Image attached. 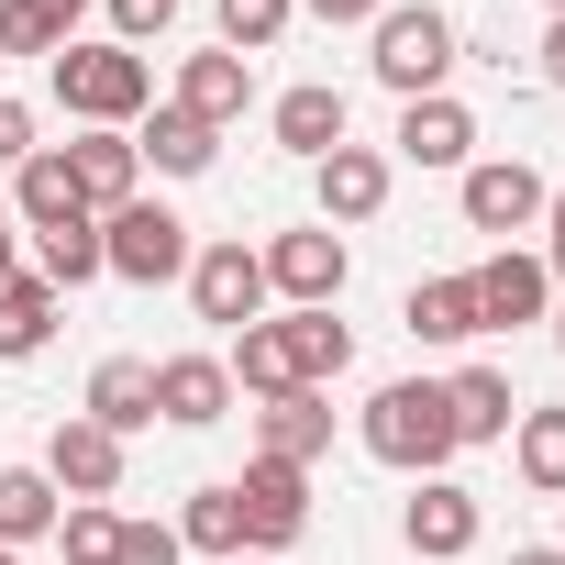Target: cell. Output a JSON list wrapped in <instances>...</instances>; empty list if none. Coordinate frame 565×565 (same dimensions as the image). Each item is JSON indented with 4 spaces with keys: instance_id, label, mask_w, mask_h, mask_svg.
Here are the masks:
<instances>
[{
    "instance_id": "3",
    "label": "cell",
    "mask_w": 565,
    "mask_h": 565,
    "mask_svg": "<svg viewBox=\"0 0 565 565\" xmlns=\"http://www.w3.org/2000/svg\"><path fill=\"white\" fill-rule=\"evenodd\" d=\"M455 56H466V34H455L444 0H388V12L366 23V67H377V89H399V100H433V89L455 78Z\"/></svg>"
},
{
    "instance_id": "33",
    "label": "cell",
    "mask_w": 565,
    "mask_h": 565,
    "mask_svg": "<svg viewBox=\"0 0 565 565\" xmlns=\"http://www.w3.org/2000/svg\"><path fill=\"white\" fill-rule=\"evenodd\" d=\"M100 12H111V45H156V34H178V0H100Z\"/></svg>"
},
{
    "instance_id": "25",
    "label": "cell",
    "mask_w": 565,
    "mask_h": 565,
    "mask_svg": "<svg viewBox=\"0 0 565 565\" xmlns=\"http://www.w3.org/2000/svg\"><path fill=\"white\" fill-rule=\"evenodd\" d=\"M510 477L532 499H565V411H521L510 422Z\"/></svg>"
},
{
    "instance_id": "8",
    "label": "cell",
    "mask_w": 565,
    "mask_h": 565,
    "mask_svg": "<svg viewBox=\"0 0 565 565\" xmlns=\"http://www.w3.org/2000/svg\"><path fill=\"white\" fill-rule=\"evenodd\" d=\"M189 311H200V322H222V333L266 322V266H255V244H244V233H222V244H200V255H189Z\"/></svg>"
},
{
    "instance_id": "4",
    "label": "cell",
    "mask_w": 565,
    "mask_h": 565,
    "mask_svg": "<svg viewBox=\"0 0 565 565\" xmlns=\"http://www.w3.org/2000/svg\"><path fill=\"white\" fill-rule=\"evenodd\" d=\"M189 222L167 200H122L100 211V277H122V289H167V277H189Z\"/></svg>"
},
{
    "instance_id": "23",
    "label": "cell",
    "mask_w": 565,
    "mask_h": 565,
    "mask_svg": "<svg viewBox=\"0 0 565 565\" xmlns=\"http://www.w3.org/2000/svg\"><path fill=\"white\" fill-rule=\"evenodd\" d=\"M444 411H455V444H510V422H521V399H510L499 366H455L444 377Z\"/></svg>"
},
{
    "instance_id": "39",
    "label": "cell",
    "mask_w": 565,
    "mask_h": 565,
    "mask_svg": "<svg viewBox=\"0 0 565 565\" xmlns=\"http://www.w3.org/2000/svg\"><path fill=\"white\" fill-rule=\"evenodd\" d=\"M543 89H565V23H543Z\"/></svg>"
},
{
    "instance_id": "37",
    "label": "cell",
    "mask_w": 565,
    "mask_h": 565,
    "mask_svg": "<svg viewBox=\"0 0 565 565\" xmlns=\"http://www.w3.org/2000/svg\"><path fill=\"white\" fill-rule=\"evenodd\" d=\"M300 12H311V23H377L388 0H300Z\"/></svg>"
},
{
    "instance_id": "6",
    "label": "cell",
    "mask_w": 565,
    "mask_h": 565,
    "mask_svg": "<svg viewBox=\"0 0 565 565\" xmlns=\"http://www.w3.org/2000/svg\"><path fill=\"white\" fill-rule=\"evenodd\" d=\"M222 488H233V510H244V554H289V543L311 532V466L255 455V466L222 477Z\"/></svg>"
},
{
    "instance_id": "31",
    "label": "cell",
    "mask_w": 565,
    "mask_h": 565,
    "mask_svg": "<svg viewBox=\"0 0 565 565\" xmlns=\"http://www.w3.org/2000/svg\"><path fill=\"white\" fill-rule=\"evenodd\" d=\"M56 543H67V565H111L122 510H111V499H67V510H56Z\"/></svg>"
},
{
    "instance_id": "2",
    "label": "cell",
    "mask_w": 565,
    "mask_h": 565,
    "mask_svg": "<svg viewBox=\"0 0 565 565\" xmlns=\"http://www.w3.org/2000/svg\"><path fill=\"white\" fill-rule=\"evenodd\" d=\"M355 433H366V455L399 466V477H444V466L466 455V444H455V411H444V377H388Z\"/></svg>"
},
{
    "instance_id": "21",
    "label": "cell",
    "mask_w": 565,
    "mask_h": 565,
    "mask_svg": "<svg viewBox=\"0 0 565 565\" xmlns=\"http://www.w3.org/2000/svg\"><path fill=\"white\" fill-rule=\"evenodd\" d=\"M134 156H145L156 178H211V156H222V134H211V122H189L178 100H156V111L134 122Z\"/></svg>"
},
{
    "instance_id": "19",
    "label": "cell",
    "mask_w": 565,
    "mask_h": 565,
    "mask_svg": "<svg viewBox=\"0 0 565 565\" xmlns=\"http://www.w3.org/2000/svg\"><path fill=\"white\" fill-rule=\"evenodd\" d=\"M12 222H23V233H67V222H100V211L78 200L67 156H56V145H34V156L12 167Z\"/></svg>"
},
{
    "instance_id": "38",
    "label": "cell",
    "mask_w": 565,
    "mask_h": 565,
    "mask_svg": "<svg viewBox=\"0 0 565 565\" xmlns=\"http://www.w3.org/2000/svg\"><path fill=\"white\" fill-rule=\"evenodd\" d=\"M23 277V222H12V200H0V289Z\"/></svg>"
},
{
    "instance_id": "1",
    "label": "cell",
    "mask_w": 565,
    "mask_h": 565,
    "mask_svg": "<svg viewBox=\"0 0 565 565\" xmlns=\"http://www.w3.org/2000/svg\"><path fill=\"white\" fill-rule=\"evenodd\" d=\"M45 78H56V100H67V122L78 134H134L145 111H156V67L134 56V45H111V34H67L56 56H45Z\"/></svg>"
},
{
    "instance_id": "5",
    "label": "cell",
    "mask_w": 565,
    "mask_h": 565,
    "mask_svg": "<svg viewBox=\"0 0 565 565\" xmlns=\"http://www.w3.org/2000/svg\"><path fill=\"white\" fill-rule=\"evenodd\" d=\"M255 266H266V300H289V311H333V300H344V277H355V255H344V233H333V222L266 233V244H255Z\"/></svg>"
},
{
    "instance_id": "14",
    "label": "cell",
    "mask_w": 565,
    "mask_h": 565,
    "mask_svg": "<svg viewBox=\"0 0 565 565\" xmlns=\"http://www.w3.org/2000/svg\"><path fill=\"white\" fill-rule=\"evenodd\" d=\"M156 422H167V433L233 422V366H222V355H156Z\"/></svg>"
},
{
    "instance_id": "17",
    "label": "cell",
    "mask_w": 565,
    "mask_h": 565,
    "mask_svg": "<svg viewBox=\"0 0 565 565\" xmlns=\"http://www.w3.org/2000/svg\"><path fill=\"white\" fill-rule=\"evenodd\" d=\"M388 178H399V167H388L377 145H333V156L311 167V189H322V222H333V233H344V222H377V211H388Z\"/></svg>"
},
{
    "instance_id": "44",
    "label": "cell",
    "mask_w": 565,
    "mask_h": 565,
    "mask_svg": "<svg viewBox=\"0 0 565 565\" xmlns=\"http://www.w3.org/2000/svg\"><path fill=\"white\" fill-rule=\"evenodd\" d=\"M543 12H554V23H565V0H543Z\"/></svg>"
},
{
    "instance_id": "7",
    "label": "cell",
    "mask_w": 565,
    "mask_h": 565,
    "mask_svg": "<svg viewBox=\"0 0 565 565\" xmlns=\"http://www.w3.org/2000/svg\"><path fill=\"white\" fill-rule=\"evenodd\" d=\"M455 200H466V233H543V200H554V178L543 167H521V156H477L466 178H455Z\"/></svg>"
},
{
    "instance_id": "43",
    "label": "cell",
    "mask_w": 565,
    "mask_h": 565,
    "mask_svg": "<svg viewBox=\"0 0 565 565\" xmlns=\"http://www.w3.org/2000/svg\"><path fill=\"white\" fill-rule=\"evenodd\" d=\"M543 322H554V344H565V300H554V311H543Z\"/></svg>"
},
{
    "instance_id": "30",
    "label": "cell",
    "mask_w": 565,
    "mask_h": 565,
    "mask_svg": "<svg viewBox=\"0 0 565 565\" xmlns=\"http://www.w3.org/2000/svg\"><path fill=\"white\" fill-rule=\"evenodd\" d=\"M211 23H222V45H233V56H266L277 34L300 23V0H211Z\"/></svg>"
},
{
    "instance_id": "45",
    "label": "cell",
    "mask_w": 565,
    "mask_h": 565,
    "mask_svg": "<svg viewBox=\"0 0 565 565\" xmlns=\"http://www.w3.org/2000/svg\"><path fill=\"white\" fill-rule=\"evenodd\" d=\"M0 565H23V554H12V543H0Z\"/></svg>"
},
{
    "instance_id": "34",
    "label": "cell",
    "mask_w": 565,
    "mask_h": 565,
    "mask_svg": "<svg viewBox=\"0 0 565 565\" xmlns=\"http://www.w3.org/2000/svg\"><path fill=\"white\" fill-rule=\"evenodd\" d=\"M111 565H189V543H178V521H122Z\"/></svg>"
},
{
    "instance_id": "36",
    "label": "cell",
    "mask_w": 565,
    "mask_h": 565,
    "mask_svg": "<svg viewBox=\"0 0 565 565\" xmlns=\"http://www.w3.org/2000/svg\"><path fill=\"white\" fill-rule=\"evenodd\" d=\"M543 277H565V178H554V200H543Z\"/></svg>"
},
{
    "instance_id": "15",
    "label": "cell",
    "mask_w": 565,
    "mask_h": 565,
    "mask_svg": "<svg viewBox=\"0 0 565 565\" xmlns=\"http://www.w3.org/2000/svg\"><path fill=\"white\" fill-rule=\"evenodd\" d=\"M45 477H56V499H111L122 488V433H100L89 411H67L45 433Z\"/></svg>"
},
{
    "instance_id": "18",
    "label": "cell",
    "mask_w": 565,
    "mask_h": 565,
    "mask_svg": "<svg viewBox=\"0 0 565 565\" xmlns=\"http://www.w3.org/2000/svg\"><path fill=\"white\" fill-rule=\"evenodd\" d=\"M255 455H277V466H322V455H333V399H322V388L255 399Z\"/></svg>"
},
{
    "instance_id": "29",
    "label": "cell",
    "mask_w": 565,
    "mask_h": 565,
    "mask_svg": "<svg viewBox=\"0 0 565 565\" xmlns=\"http://www.w3.org/2000/svg\"><path fill=\"white\" fill-rule=\"evenodd\" d=\"M178 543L189 554H244V510H233V488H189V510H178Z\"/></svg>"
},
{
    "instance_id": "32",
    "label": "cell",
    "mask_w": 565,
    "mask_h": 565,
    "mask_svg": "<svg viewBox=\"0 0 565 565\" xmlns=\"http://www.w3.org/2000/svg\"><path fill=\"white\" fill-rule=\"evenodd\" d=\"M67 23L45 12V0H0V56H56Z\"/></svg>"
},
{
    "instance_id": "41",
    "label": "cell",
    "mask_w": 565,
    "mask_h": 565,
    "mask_svg": "<svg viewBox=\"0 0 565 565\" xmlns=\"http://www.w3.org/2000/svg\"><path fill=\"white\" fill-rule=\"evenodd\" d=\"M45 12H56V23H67V34H78V12H100V0H45Z\"/></svg>"
},
{
    "instance_id": "11",
    "label": "cell",
    "mask_w": 565,
    "mask_h": 565,
    "mask_svg": "<svg viewBox=\"0 0 565 565\" xmlns=\"http://www.w3.org/2000/svg\"><path fill=\"white\" fill-rule=\"evenodd\" d=\"M266 134L289 145L300 167H322L333 145H355V111H344V89H333V78H300V89H277V100H266Z\"/></svg>"
},
{
    "instance_id": "20",
    "label": "cell",
    "mask_w": 565,
    "mask_h": 565,
    "mask_svg": "<svg viewBox=\"0 0 565 565\" xmlns=\"http://www.w3.org/2000/svg\"><path fill=\"white\" fill-rule=\"evenodd\" d=\"M56 156H67V178H78V200H89V211L145 200V156H134V134H78V145H56Z\"/></svg>"
},
{
    "instance_id": "13",
    "label": "cell",
    "mask_w": 565,
    "mask_h": 565,
    "mask_svg": "<svg viewBox=\"0 0 565 565\" xmlns=\"http://www.w3.org/2000/svg\"><path fill=\"white\" fill-rule=\"evenodd\" d=\"M388 145H399V167H455V178H466V167H477V111H466L455 89L399 100V134H388Z\"/></svg>"
},
{
    "instance_id": "35",
    "label": "cell",
    "mask_w": 565,
    "mask_h": 565,
    "mask_svg": "<svg viewBox=\"0 0 565 565\" xmlns=\"http://www.w3.org/2000/svg\"><path fill=\"white\" fill-rule=\"evenodd\" d=\"M23 156H34V100L0 89V167H23Z\"/></svg>"
},
{
    "instance_id": "10",
    "label": "cell",
    "mask_w": 565,
    "mask_h": 565,
    "mask_svg": "<svg viewBox=\"0 0 565 565\" xmlns=\"http://www.w3.org/2000/svg\"><path fill=\"white\" fill-rule=\"evenodd\" d=\"M466 300H477V333H521V322L554 311V277H543V255L499 244L488 266H466Z\"/></svg>"
},
{
    "instance_id": "12",
    "label": "cell",
    "mask_w": 565,
    "mask_h": 565,
    "mask_svg": "<svg viewBox=\"0 0 565 565\" xmlns=\"http://www.w3.org/2000/svg\"><path fill=\"white\" fill-rule=\"evenodd\" d=\"M189 122H211V134H233L244 111H255V56H233V45H211V56H178V89H167Z\"/></svg>"
},
{
    "instance_id": "16",
    "label": "cell",
    "mask_w": 565,
    "mask_h": 565,
    "mask_svg": "<svg viewBox=\"0 0 565 565\" xmlns=\"http://www.w3.org/2000/svg\"><path fill=\"white\" fill-rule=\"evenodd\" d=\"M222 366H233V399H289V388H311V377H300V322H289V311L244 322Z\"/></svg>"
},
{
    "instance_id": "27",
    "label": "cell",
    "mask_w": 565,
    "mask_h": 565,
    "mask_svg": "<svg viewBox=\"0 0 565 565\" xmlns=\"http://www.w3.org/2000/svg\"><path fill=\"white\" fill-rule=\"evenodd\" d=\"M411 344H477V300H466V277H422V289L399 300Z\"/></svg>"
},
{
    "instance_id": "26",
    "label": "cell",
    "mask_w": 565,
    "mask_h": 565,
    "mask_svg": "<svg viewBox=\"0 0 565 565\" xmlns=\"http://www.w3.org/2000/svg\"><path fill=\"white\" fill-rule=\"evenodd\" d=\"M56 510H67V499H56V477H45V466H0V543H12V554H23V543H45V532H56Z\"/></svg>"
},
{
    "instance_id": "46",
    "label": "cell",
    "mask_w": 565,
    "mask_h": 565,
    "mask_svg": "<svg viewBox=\"0 0 565 565\" xmlns=\"http://www.w3.org/2000/svg\"><path fill=\"white\" fill-rule=\"evenodd\" d=\"M554 543H565V532H554Z\"/></svg>"
},
{
    "instance_id": "40",
    "label": "cell",
    "mask_w": 565,
    "mask_h": 565,
    "mask_svg": "<svg viewBox=\"0 0 565 565\" xmlns=\"http://www.w3.org/2000/svg\"><path fill=\"white\" fill-rule=\"evenodd\" d=\"M510 565H565V543H510Z\"/></svg>"
},
{
    "instance_id": "9",
    "label": "cell",
    "mask_w": 565,
    "mask_h": 565,
    "mask_svg": "<svg viewBox=\"0 0 565 565\" xmlns=\"http://www.w3.org/2000/svg\"><path fill=\"white\" fill-rule=\"evenodd\" d=\"M477 532H488V510H477V488H455V477H422V488L399 499V543H411L422 565L477 554Z\"/></svg>"
},
{
    "instance_id": "28",
    "label": "cell",
    "mask_w": 565,
    "mask_h": 565,
    "mask_svg": "<svg viewBox=\"0 0 565 565\" xmlns=\"http://www.w3.org/2000/svg\"><path fill=\"white\" fill-rule=\"evenodd\" d=\"M34 277L67 300V289H89L100 277V222H67V233H34Z\"/></svg>"
},
{
    "instance_id": "24",
    "label": "cell",
    "mask_w": 565,
    "mask_h": 565,
    "mask_svg": "<svg viewBox=\"0 0 565 565\" xmlns=\"http://www.w3.org/2000/svg\"><path fill=\"white\" fill-rule=\"evenodd\" d=\"M56 289H45V277H12V289H0V366H23V355H45L56 344Z\"/></svg>"
},
{
    "instance_id": "42",
    "label": "cell",
    "mask_w": 565,
    "mask_h": 565,
    "mask_svg": "<svg viewBox=\"0 0 565 565\" xmlns=\"http://www.w3.org/2000/svg\"><path fill=\"white\" fill-rule=\"evenodd\" d=\"M233 565H289V554H233Z\"/></svg>"
},
{
    "instance_id": "22",
    "label": "cell",
    "mask_w": 565,
    "mask_h": 565,
    "mask_svg": "<svg viewBox=\"0 0 565 565\" xmlns=\"http://www.w3.org/2000/svg\"><path fill=\"white\" fill-rule=\"evenodd\" d=\"M78 411H89L100 433H122V444H134V433L156 422V366H145V355H100V366H89V399H78Z\"/></svg>"
}]
</instances>
